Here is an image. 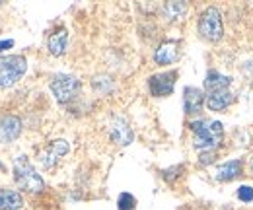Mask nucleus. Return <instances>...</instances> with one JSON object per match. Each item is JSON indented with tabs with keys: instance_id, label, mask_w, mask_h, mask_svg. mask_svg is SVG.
<instances>
[{
	"instance_id": "a211bd4d",
	"label": "nucleus",
	"mask_w": 253,
	"mask_h": 210,
	"mask_svg": "<svg viewBox=\"0 0 253 210\" xmlns=\"http://www.w3.org/2000/svg\"><path fill=\"white\" fill-rule=\"evenodd\" d=\"M136 207V199L130 193H121L117 199V209L119 210H134Z\"/></svg>"
},
{
	"instance_id": "2eb2a0df",
	"label": "nucleus",
	"mask_w": 253,
	"mask_h": 210,
	"mask_svg": "<svg viewBox=\"0 0 253 210\" xmlns=\"http://www.w3.org/2000/svg\"><path fill=\"white\" fill-rule=\"evenodd\" d=\"M24 207V199L18 191L0 189V210H20Z\"/></svg>"
},
{
	"instance_id": "aec40b11",
	"label": "nucleus",
	"mask_w": 253,
	"mask_h": 210,
	"mask_svg": "<svg viewBox=\"0 0 253 210\" xmlns=\"http://www.w3.org/2000/svg\"><path fill=\"white\" fill-rule=\"evenodd\" d=\"M238 199L244 201V203H253V187L242 185V187L238 189Z\"/></svg>"
},
{
	"instance_id": "412c9836",
	"label": "nucleus",
	"mask_w": 253,
	"mask_h": 210,
	"mask_svg": "<svg viewBox=\"0 0 253 210\" xmlns=\"http://www.w3.org/2000/svg\"><path fill=\"white\" fill-rule=\"evenodd\" d=\"M14 47V41L12 39H2L0 41V53H4L6 49H12Z\"/></svg>"
},
{
	"instance_id": "6e6552de",
	"label": "nucleus",
	"mask_w": 253,
	"mask_h": 210,
	"mask_svg": "<svg viewBox=\"0 0 253 210\" xmlns=\"http://www.w3.org/2000/svg\"><path fill=\"white\" fill-rule=\"evenodd\" d=\"M22 134V121L16 115L0 117V144H8Z\"/></svg>"
},
{
	"instance_id": "f3484780",
	"label": "nucleus",
	"mask_w": 253,
	"mask_h": 210,
	"mask_svg": "<svg viewBox=\"0 0 253 210\" xmlns=\"http://www.w3.org/2000/svg\"><path fill=\"white\" fill-rule=\"evenodd\" d=\"M162 10L168 20H179L187 12V4L185 2H166Z\"/></svg>"
},
{
	"instance_id": "4be33fe9",
	"label": "nucleus",
	"mask_w": 253,
	"mask_h": 210,
	"mask_svg": "<svg viewBox=\"0 0 253 210\" xmlns=\"http://www.w3.org/2000/svg\"><path fill=\"white\" fill-rule=\"evenodd\" d=\"M250 76H252V80H253V64L250 66Z\"/></svg>"
},
{
	"instance_id": "9d476101",
	"label": "nucleus",
	"mask_w": 253,
	"mask_h": 210,
	"mask_svg": "<svg viewBox=\"0 0 253 210\" xmlns=\"http://www.w3.org/2000/svg\"><path fill=\"white\" fill-rule=\"evenodd\" d=\"M207 101V95L203 93V90L195 88V86H187L183 90V109L187 115H193V113H199L203 109Z\"/></svg>"
},
{
	"instance_id": "f257e3e1",
	"label": "nucleus",
	"mask_w": 253,
	"mask_h": 210,
	"mask_svg": "<svg viewBox=\"0 0 253 210\" xmlns=\"http://www.w3.org/2000/svg\"><path fill=\"white\" fill-rule=\"evenodd\" d=\"M189 128L195 132L193 146L201 152H214L222 144L224 126L220 121L199 119L189 123Z\"/></svg>"
},
{
	"instance_id": "0eeeda50",
	"label": "nucleus",
	"mask_w": 253,
	"mask_h": 210,
	"mask_svg": "<svg viewBox=\"0 0 253 210\" xmlns=\"http://www.w3.org/2000/svg\"><path fill=\"white\" fill-rule=\"evenodd\" d=\"M68 150H70V146H68L66 140H63V138L53 140L45 150L39 154V162L45 169H51L53 166H57V162L63 158L64 154H68Z\"/></svg>"
},
{
	"instance_id": "4468645a",
	"label": "nucleus",
	"mask_w": 253,
	"mask_h": 210,
	"mask_svg": "<svg viewBox=\"0 0 253 210\" xmlns=\"http://www.w3.org/2000/svg\"><path fill=\"white\" fill-rule=\"evenodd\" d=\"M242 160H230V162H224L222 166H218L216 169V179L218 181H232L236 177L242 175Z\"/></svg>"
},
{
	"instance_id": "20e7f679",
	"label": "nucleus",
	"mask_w": 253,
	"mask_h": 210,
	"mask_svg": "<svg viewBox=\"0 0 253 210\" xmlns=\"http://www.w3.org/2000/svg\"><path fill=\"white\" fill-rule=\"evenodd\" d=\"M199 33L203 39L207 41H220L222 35H224V24H222V16L220 12L214 8V6H209L201 18H199Z\"/></svg>"
},
{
	"instance_id": "f03ea898",
	"label": "nucleus",
	"mask_w": 253,
	"mask_h": 210,
	"mask_svg": "<svg viewBox=\"0 0 253 210\" xmlns=\"http://www.w3.org/2000/svg\"><path fill=\"white\" fill-rule=\"evenodd\" d=\"M14 179L20 189H24L28 193H41L45 187L43 177L37 173V169L30 164V160L26 156H18L14 160Z\"/></svg>"
},
{
	"instance_id": "9b49d317",
	"label": "nucleus",
	"mask_w": 253,
	"mask_h": 210,
	"mask_svg": "<svg viewBox=\"0 0 253 210\" xmlns=\"http://www.w3.org/2000/svg\"><path fill=\"white\" fill-rule=\"evenodd\" d=\"M179 59V43L177 41H164L154 53L156 64H173Z\"/></svg>"
},
{
	"instance_id": "5701e85b",
	"label": "nucleus",
	"mask_w": 253,
	"mask_h": 210,
	"mask_svg": "<svg viewBox=\"0 0 253 210\" xmlns=\"http://www.w3.org/2000/svg\"><path fill=\"white\" fill-rule=\"evenodd\" d=\"M252 171H253V160H252Z\"/></svg>"
},
{
	"instance_id": "423d86ee",
	"label": "nucleus",
	"mask_w": 253,
	"mask_h": 210,
	"mask_svg": "<svg viewBox=\"0 0 253 210\" xmlns=\"http://www.w3.org/2000/svg\"><path fill=\"white\" fill-rule=\"evenodd\" d=\"M175 78H177V72L175 70H169V72H160L148 78V90L154 97H166L173 91L175 86Z\"/></svg>"
},
{
	"instance_id": "dca6fc26",
	"label": "nucleus",
	"mask_w": 253,
	"mask_h": 210,
	"mask_svg": "<svg viewBox=\"0 0 253 210\" xmlns=\"http://www.w3.org/2000/svg\"><path fill=\"white\" fill-rule=\"evenodd\" d=\"M66 45H68V33H66V30L61 28L55 33H51V37H49V53L51 55L61 57L66 51Z\"/></svg>"
},
{
	"instance_id": "f8f14e48",
	"label": "nucleus",
	"mask_w": 253,
	"mask_h": 210,
	"mask_svg": "<svg viewBox=\"0 0 253 210\" xmlns=\"http://www.w3.org/2000/svg\"><path fill=\"white\" fill-rule=\"evenodd\" d=\"M234 93L230 90H220V91H211L207 93V107L211 111H224L234 103Z\"/></svg>"
},
{
	"instance_id": "7ed1b4c3",
	"label": "nucleus",
	"mask_w": 253,
	"mask_h": 210,
	"mask_svg": "<svg viewBox=\"0 0 253 210\" xmlns=\"http://www.w3.org/2000/svg\"><path fill=\"white\" fill-rule=\"evenodd\" d=\"M28 70V60L22 55L0 57V88L14 86Z\"/></svg>"
},
{
	"instance_id": "6ab92c4d",
	"label": "nucleus",
	"mask_w": 253,
	"mask_h": 210,
	"mask_svg": "<svg viewBox=\"0 0 253 210\" xmlns=\"http://www.w3.org/2000/svg\"><path fill=\"white\" fill-rule=\"evenodd\" d=\"M181 171H183V166H173L169 169H164L162 171V177L168 181V183H173V181L181 175Z\"/></svg>"
},
{
	"instance_id": "ddd939ff",
	"label": "nucleus",
	"mask_w": 253,
	"mask_h": 210,
	"mask_svg": "<svg viewBox=\"0 0 253 210\" xmlns=\"http://www.w3.org/2000/svg\"><path fill=\"white\" fill-rule=\"evenodd\" d=\"M230 84H232V78L218 72V70H209L207 72V78H205V90H207V93L230 90Z\"/></svg>"
},
{
	"instance_id": "39448f33",
	"label": "nucleus",
	"mask_w": 253,
	"mask_h": 210,
	"mask_svg": "<svg viewBox=\"0 0 253 210\" xmlns=\"http://www.w3.org/2000/svg\"><path fill=\"white\" fill-rule=\"evenodd\" d=\"M51 91L59 103H68L78 95L80 82L70 74H55L51 78Z\"/></svg>"
},
{
	"instance_id": "1a4fd4ad",
	"label": "nucleus",
	"mask_w": 253,
	"mask_h": 210,
	"mask_svg": "<svg viewBox=\"0 0 253 210\" xmlns=\"http://www.w3.org/2000/svg\"><path fill=\"white\" fill-rule=\"evenodd\" d=\"M109 136H111V140L117 142L119 146L130 144L132 138H134L132 128H130L128 123H126L125 119H121V117H117V119L111 121V125H109Z\"/></svg>"
}]
</instances>
